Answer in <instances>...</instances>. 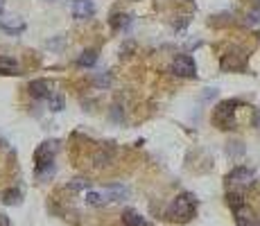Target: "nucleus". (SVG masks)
Here are the masks:
<instances>
[{
  "label": "nucleus",
  "instance_id": "obj_1",
  "mask_svg": "<svg viewBox=\"0 0 260 226\" xmlns=\"http://www.w3.org/2000/svg\"><path fill=\"white\" fill-rule=\"evenodd\" d=\"M195 206H197V197L192 192H181L172 203V217L181 224L192 219L195 215Z\"/></svg>",
  "mask_w": 260,
  "mask_h": 226
},
{
  "label": "nucleus",
  "instance_id": "obj_15",
  "mask_svg": "<svg viewBox=\"0 0 260 226\" xmlns=\"http://www.w3.org/2000/svg\"><path fill=\"white\" fill-rule=\"evenodd\" d=\"M129 14H115V16H111V27L113 30H122L124 25H129Z\"/></svg>",
  "mask_w": 260,
  "mask_h": 226
},
{
  "label": "nucleus",
  "instance_id": "obj_13",
  "mask_svg": "<svg viewBox=\"0 0 260 226\" xmlns=\"http://www.w3.org/2000/svg\"><path fill=\"white\" fill-rule=\"evenodd\" d=\"M21 199H23V192H21L19 188H12V190H7V192L3 194V201H5L7 206H19Z\"/></svg>",
  "mask_w": 260,
  "mask_h": 226
},
{
  "label": "nucleus",
  "instance_id": "obj_19",
  "mask_svg": "<svg viewBox=\"0 0 260 226\" xmlns=\"http://www.w3.org/2000/svg\"><path fill=\"white\" fill-rule=\"evenodd\" d=\"M253 127H258V129H260V108L255 111V116H253Z\"/></svg>",
  "mask_w": 260,
  "mask_h": 226
},
{
  "label": "nucleus",
  "instance_id": "obj_8",
  "mask_svg": "<svg viewBox=\"0 0 260 226\" xmlns=\"http://www.w3.org/2000/svg\"><path fill=\"white\" fill-rule=\"evenodd\" d=\"M104 194H106V199H109V201H124V199L129 197V188H127V185L113 183V185H106Z\"/></svg>",
  "mask_w": 260,
  "mask_h": 226
},
{
  "label": "nucleus",
  "instance_id": "obj_22",
  "mask_svg": "<svg viewBox=\"0 0 260 226\" xmlns=\"http://www.w3.org/2000/svg\"><path fill=\"white\" fill-rule=\"evenodd\" d=\"M253 3H255V5H258V7H260V0H253Z\"/></svg>",
  "mask_w": 260,
  "mask_h": 226
},
{
  "label": "nucleus",
  "instance_id": "obj_21",
  "mask_svg": "<svg viewBox=\"0 0 260 226\" xmlns=\"http://www.w3.org/2000/svg\"><path fill=\"white\" fill-rule=\"evenodd\" d=\"M3 9H5V0H0V12H3Z\"/></svg>",
  "mask_w": 260,
  "mask_h": 226
},
{
  "label": "nucleus",
  "instance_id": "obj_10",
  "mask_svg": "<svg viewBox=\"0 0 260 226\" xmlns=\"http://www.w3.org/2000/svg\"><path fill=\"white\" fill-rule=\"evenodd\" d=\"M19 72V63L10 57H0V75H16Z\"/></svg>",
  "mask_w": 260,
  "mask_h": 226
},
{
  "label": "nucleus",
  "instance_id": "obj_11",
  "mask_svg": "<svg viewBox=\"0 0 260 226\" xmlns=\"http://www.w3.org/2000/svg\"><path fill=\"white\" fill-rule=\"evenodd\" d=\"M95 61H97V52H95V50H84V52L79 54V59H77V63H79L82 68L95 66Z\"/></svg>",
  "mask_w": 260,
  "mask_h": 226
},
{
  "label": "nucleus",
  "instance_id": "obj_12",
  "mask_svg": "<svg viewBox=\"0 0 260 226\" xmlns=\"http://www.w3.org/2000/svg\"><path fill=\"white\" fill-rule=\"evenodd\" d=\"M111 161H113V152H109V149H100V152H95V156H93V163H95L97 167H106Z\"/></svg>",
  "mask_w": 260,
  "mask_h": 226
},
{
  "label": "nucleus",
  "instance_id": "obj_23",
  "mask_svg": "<svg viewBox=\"0 0 260 226\" xmlns=\"http://www.w3.org/2000/svg\"><path fill=\"white\" fill-rule=\"evenodd\" d=\"M258 226H260V224H258Z\"/></svg>",
  "mask_w": 260,
  "mask_h": 226
},
{
  "label": "nucleus",
  "instance_id": "obj_3",
  "mask_svg": "<svg viewBox=\"0 0 260 226\" xmlns=\"http://www.w3.org/2000/svg\"><path fill=\"white\" fill-rule=\"evenodd\" d=\"M170 70L177 77H195L197 75V66H195V61H192V57H188V54H179L172 61V68H170Z\"/></svg>",
  "mask_w": 260,
  "mask_h": 226
},
{
  "label": "nucleus",
  "instance_id": "obj_9",
  "mask_svg": "<svg viewBox=\"0 0 260 226\" xmlns=\"http://www.w3.org/2000/svg\"><path fill=\"white\" fill-rule=\"evenodd\" d=\"M122 224L124 226H150L145 221V217H143L138 210H132V208H127V210L122 212Z\"/></svg>",
  "mask_w": 260,
  "mask_h": 226
},
{
  "label": "nucleus",
  "instance_id": "obj_5",
  "mask_svg": "<svg viewBox=\"0 0 260 226\" xmlns=\"http://www.w3.org/2000/svg\"><path fill=\"white\" fill-rule=\"evenodd\" d=\"M226 181L233 185H249L253 183V170H249V167H235V170H231L226 174Z\"/></svg>",
  "mask_w": 260,
  "mask_h": 226
},
{
  "label": "nucleus",
  "instance_id": "obj_7",
  "mask_svg": "<svg viewBox=\"0 0 260 226\" xmlns=\"http://www.w3.org/2000/svg\"><path fill=\"white\" fill-rule=\"evenodd\" d=\"M28 90H30V95H32V97H37V99H48V97L52 95L50 81H46V79H34V81H30Z\"/></svg>",
  "mask_w": 260,
  "mask_h": 226
},
{
  "label": "nucleus",
  "instance_id": "obj_18",
  "mask_svg": "<svg viewBox=\"0 0 260 226\" xmlns=\"http://www.w3.org/2000/svg\"><path fill=\"white\" fill-rule=\"evenodd\" d=\"M50 108L52 111H61L64 108V97H59V95H50Z\"/></svg>",
  "mask_w": 260,
  "mask_h": 226
},
{
  "label": "nucleus",
  "instance_id": "obj_16",
  "mask_svg": "<svg viewBox=\"0 0 260 226\" xmlns=\"http://www.w3.org/2000/svg\"><path fill=\"white\" fill-rule=\"evenodd\" d=\"M226 203L233 208V210H237V208L244 206V201H242V194H240V192H228V194H226Z\"/></svg>",
  "mask_w": 260,
  "mask_h": 226
},
{
  "label": "nucleus",
  "instance_id": "obj_6",
  "mask_svg": "<svg viewBox=\"0 0 260 226\" xmlns=\"http://www.w3.org/2000/svg\"><path fill=\"white\" fill-rule=\"evenodd\" d=\"M25 27H28L25 25V21L23 18H19V16H10V18H3V21H0V30L7 32V34H12V36L23 34Z\"/></svg>",
  "mask_w": 260,
  "mask_h": 226
},
{
  "label": "nucleus",
  "instance_id": "obj_2",
  "mask_svg": "<svg viewBox=\"0 0 260 226\" xmlns=\"http://www.w3.org/2000/svg\"><path fill=\"white\" fill-rule=\"evenodd\" d=\"M235 99H228V102H222L217 108H215V122H217L219 129H233L235 127Z\"/></svg>",
  "mask_w": 260,
  "mask_h": 226
},
{
  "label": "nucleus",
  "instance_id": "obj_20",
  "mask_svg": "<svg viewBox=\"0 0 260 226\" xmlns=\"http://www.w3.org/2000/svg\"><path fill=\"white\" fill-rule=\"evenodd\" d=\"M0 226H10V219L5 215H0Z\"/></svg>",
  "mask_w": 260,
  "mask_h": 226
},
{
  "label": "nucleus",
  "instance_id": "obj_14",
  "mask_svg": "<svg viewBox=\"0 0 260 226\" xmlns=\"http://www.w3.org/2000/svg\"><path fill=\"white\" fill-rule=\"evenodd\" d=\"M106 201H109V199H106L104 192H88L86 194V203H91V206H104Z\"/></svg>",
  "mask_w": 260,
  "mask_h": 226
},
{
  "label": "nucleus",
  "instance_id": "obj_17",
  "mask_svg": "<svg viewBox=\"0 0 260 226\" xmlns=\"http://www.w3.org/2000/svg\"><path fill=\"white\" fill-rule=\"evenodd\" d=\"M88 185H91V181H86V179H75L73 183H68V190H70V192H79V190L88 188Z\"/></svg>",
  "mask_w": 260,
  "mask_h": 226
},
{
  "label": "nucleus",
  "instance_id": "obj_4",
  "mask_svg": "<svg viewBox=\"0 0 260 226\" xmlns=\"http://www.w3.org/2000/svg\"><path fill=\"white\" fill-rule=\"evenodd\" d=\"M70 12H73V18L86 21V18H91L95 14V5H93V0H73Z\"/></svg>",
  "mask_w": 260,
  "mask_h": 226
}]
</instances>
